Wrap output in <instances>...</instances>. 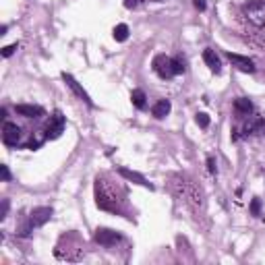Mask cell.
I'll return each instance as SVG.
<instances>
[{
    "label": "cell",
    "mask_w": 265,
    "mask_h": 265,
    "mask_svg": "<svg viewBox=\"0 0 265 265\" xmlns=\"http://www.w3.org/2000/svg\"><path fill=\"white\" fill-rule=\"evenodd\" d=\"M242 17L255 27H265V0H246Z\"/></svg>",
    "instance_id": "1"
},
{
    "label": "cell",
    "mask_w": 265,
    "mask_h": 265,
    "mask_svg": "<svg viewBox=\"0 0 265 265\" xmlns=\"http://www.w3.org/2000/svg\"><path fill=\"white\" fill-rule=\"evenodd\" d=\"M52 218V209L50 207H35L31 214H29V220L27 224L23 226V230H21V236H29L33 232V228H40L44 226L48 220Z\"/></svg>",
    "instance_id": "2"
},
{
    "label": "cell",
    "mask_w": 265,
    "mask_h": 265,
    "mask_svg": "<svg viewBox=\"0 0 265 265\" xmlns=\"http://www.w3.org/2000/svg\"><path fill=\"white\" fill-rule=\"evenodd\" d=\"M153 70L157 73L160 79H172L174 77V68H172V58L166 54H157L153 58Z\"/></svg>",
    "instance_id": "3"
},
{
    "label": "cell",
    "mask_w": 265,
    "mask_h": 265,
    "mask_svg": "<svg viewBox=\"0 0 265 265\" xmlns=\"http://www.w3.org/2000/svg\"><path fill=\"white\" fill-rule=\"evenodd\" d=\"M64 133V116L62 112H54V116H50V122L46 125V139H58Z\"/></svg>",
    "instance_id": "4"
},
{
    "label": "cell",
    "mask_w": 265,
    "mask_h": 265,
    "mask_svg": "<svg viewBox=\"0 0 265 265\" xmlns=\"http://www.w3.org/2000/svg\"><path fill=\"white\" fill-rule=\"evenodd\" d=\"M94 240L102 246H114L116 242L122 240V236L116 230H110V228H98L96 234H94Z\"/></svg>",
    "instance_id": "5"
},
{
    "label": "cell",
    "mask_w": 265,
    "mask_h": 265,
    "mask_svg": "<svg viewBox=\"0 0 265 265\" xmlns=\"http://www.w3.org/2000/svg\"><path fill=\"white\" fill-rule=\"evenodd\" d=\"M3 141H5V145H9V147H17L21 143V127H17L15 122H5Z\"/></svg>",
    "instance_id": "6"
},
{
    "label": "cell",
    "mask_w": 265,
    "mask_h": 265,
    "mask_svg": "<svg viewBox=\"0 0 265 265\" xmlns=\"http://www.w3.org/2000/svg\"><path fill=\"white\" fill-rule=\"evenodd\" d=\"M228 60H230L240 73H255V62L249 58V56H240V54H232V52H228Z\"/></svg>",
    "instance_id": "7"
},
{
    "label": "cell",
    "mask_w": 265,
    "mask_h": 265,
    "mask_svg": "<svg viewBox=\"0 0 265 265\" xmlns=\"http://www.w3.org/2000/svg\"><path fill=\"white\" fill-rule=\"evenodd\" d=\"M62 79H64V83L70 87V90H73L75 92V96L79 98V100H83L87 106H94V102H92V98H90V94H87L85 90H83V87L75 81V77L73 75H66V73H62Z\"/></svg>",
    "instance_id": "8"
},
{
    "label": "cell",
    "mask_w": 265,
    "mask_h": 265,
    "mask_svg": "<svg viewBox=\"0 0 265 265\" xmlns=\"http://www.w3.org/2000/svg\"><path fill=\"white\" fill-rule=\"evenodd\" d=\"M15 112L19 116H25V118H42L44 116L42 106H33V104H17Z\"/></svg>",
    "instance_id": "9"
},
{
    "label": "cell",
    "mask_w": 265,
    "mask_h": 265,
    "mask_svg": "<svg viewBox=\"0 0 265 265\" xmlns=\"http://www.w3.org/2000/svg\"><path fill=\"white\" fill-rule=\"evenodd\" d=\"M118 174L122 176V179L131 181V183H137V185H141V187H149V189H153V187L147 183L145 176H143V174H139V172H133V170H127V168H118Z\"/></svg>",
    "instance_id": "10"
},
{
    "label": "cell",
    "mask_w": 265,
    "mask_h": 265,
    "mask_svg": "<svg viewBox=\"0 0 265 265\" xmlns=\"http://www.w3.org/2000/svg\"><path fill=\"white\" fill-rule=\"evenodd\" d=\"M203 60H205V64L214 70V73H220L222 70V64H220V58H218V54L211 48H205L203 50Z\"/></svg>",
    "instance_id": "11"
},
{
    "label": "cell",
    "mask_w": 265,
    "mask_h": 265,
    "mask_svg": "<svg viewBox=\"0 0 265 265\" xmlns=\"http://www.w3.org/2000/svg\"><path fill=\"white\" fill-rule=\"evenodd\" d=\"M234 112H236L238 116H249V114L253 112L251 100H249V98H238V100H234Z\"/></svg>",
    "instance_id": "12"
},
{
    "label": "cell",
    "mask_w": 265,
    "mask_h": 265,
    "mask_svg": "<svg viewBox=\"0 0 265 265\" xmlns=\"http://www.w3.org/2000/svg\"><path fill=\"white\" fill-rule=\"evenodd\" d=\"M265 133V118H255L251 122H246L244 135H261Z\"/></svg>",
    "instance_id": "13"
},
{
    "label": "cell",
    "mask_w": 265,
    "mask_h": 265,
    "mask_svg": "<svg viewBox=\"0 0 265 265\" xmlns=\"http://www.w3.org/2000/svg\"><path fill=\"white\" fill-rule=\"evenodd\" d=\"M170 110H172L170 100H160V102H157V104L153 106V108H151V114H153L155 118H164V116L170 114Z\"/></svg>",
    "instance_id": "14"
},
{
    "label": "cell",
    "mask_w": 265,
    "mask_h": 265,
    "mask_svg": "<svg viewBox=\"0 0 265 265\" xmlns=\"http://www.w3.org/2000/svg\"><path fill=\"white\" fill-rule=\"evenodd\" d=\"M145 94L141 92V90H133V94H131V102H133V106L135 108H139V110H143L145 108Z\"/></svg>",
    "instance_id": "15"
},
{
    "label": "cell",
    "mask_w": 265,
    "mask_h": 265,
    "mask_svg": "<svg viewBox=\"0 0 265 265\" xmlns=\"http://www.w3.org/2000/svg\"><path fill=\"white\" fill-rule=\"evenodd\" d=\"M127 38H129V27H127L125 23L116 25V27H114V40H116V42H125Z\"/></svg>",
    "instance_id": "16"
},
{
    "label": "cell",
    "mask_w": 265,
    "mask_h": 265,
    "mask_svg": "<svg viewBox=\"0 0 265 265\" xmlns=\"http://www.w3.org/2000/svg\"><path fill=\"white\" fill-rule=\"evenodd\" d=\"M172 68H174V75H183L185 73V58H183V54H179V56H174L172 58Z\"/></svg>",
    "instance_id": "17"
},
{
    "label": "cell",
    "mask_w": 265,
    "mask_h": 265,
    "mask_svg": "<svg viewBox=\"0 0 265 265\" xmlns=\"http://www.w3.org/2000/svg\"><path fill=\"white\" fill-rule=\"evenodd\" d=\"M197 125H199L201 129H207V127H209V116H207V114H203V112H201V114H197Z\"/></svg>",
    "instance_id": "18"
},
{
    "label": "cell",
    "mask_w": 265,
    "mask_h": 265,
    "mask_svg": "<svg viewBox=\"0 0 265 265\" xmlns=\"http://www.w3.org/2000/svg\"><path fill=\"white\" fill-rule=\"evenodd\" d=\"M251 214L253 216H259L261 214V201L259 199H253V203H251Z\"/></svg>",
    "instance_id": "19"
},
{
    "label": "cell",
    "mask_w": 265,
    "mask_h": 265,
    "mask_svg": "<svg viewBox=\"0 0 265 265\" xmlns=\"http://www.w3.org/2000/svg\"><path fill=\"white\" fill-rule=\"evenodd\" d=\"M207 170H209L211 174H216V172H218V166H216V160H214V157H211V155L207 157Z\"/></svg>",
    "instance_id": "20"
},
{
    "label": "cell",
    "mask_w": 265,
    "mask_h": 265,
    "mask_svg": "<svg viewBox=\"0 0 265 265\" xmlns=\"http://www.w3.org/2000/svg\"><path fill=\"white\" fill-rule=\"evenodd\" d=\"M15 50H17V44H11V46H7V48L3 50V56H5V58L13 56V54H15Z\"/></svg>",
    "instance_id": "21"
},
{
    "label": "cell",
    "mask_w": 265,
    "mask_h": 265,
    "mask_svg": "<svg viewBox=\"0 0 265 265\" xmlns=\"http://www.w3.org/2000/svg\"><path fill=\"white\" fill-rule=\"evenodd\" d=\"M0 170H3V181H5V183H9V181H11V172H9V166H5V164H3V166H0Z\"/></svg>",
    "instance_id": "22"
},
{
    "label": "cell",
    "mask_w": 265,
    "mask_h": 265,
    "mask_svg": "<svg viewBox=\"0 0 265 265\" xmlns=\"http://www.w3.org/2000/svg\"><path fill=\"white\" fill-rule=\"evenodd\" d=\"M141 5V0H125V7L127 9H137Z\"/></svg>",
    "instance_id": "23"
},
{
    "label": "cell",
    "mask_w": 265,
    "mask_h": 265,
    "mask_svg": "<svg viewBox=\"0 0 265 265\" xmlns=\"http://www.w3.org/2000/svg\"><path fill=\"white\" fill-rule=\"evenodd\" d=\"M193 5H195V9H199V11H205L207 9L205 0H193Z\"/></svg>",
    "instance_id": "24"
},
{
    "label": "cell",
    "mask_w": 265,
    "mask_h": 265,
    "mask_svg": "<svg viewBox=\"0 0 265 265\" xmlns=\"http://www.w3.org/2000/svg\"><path fill=\"white\" fill-rule=\"evenodd\" d=\"M7 211H9V201L5 199V201H3V218L7 216Z\"/></svg>",
    "instance_id": "25"
}]
</instances>
